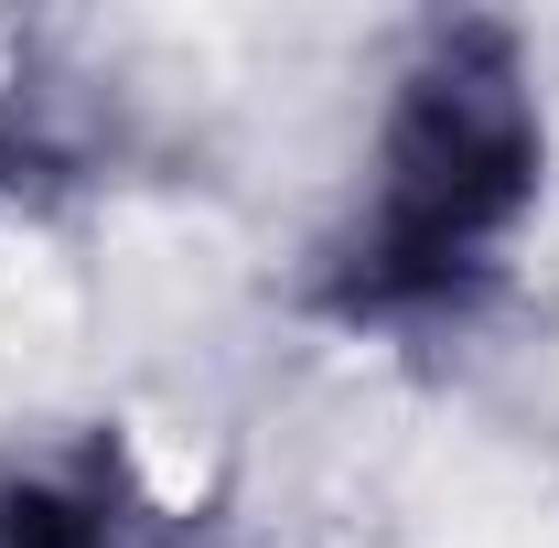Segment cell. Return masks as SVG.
<instances>
[{"label":"cell","mask_w":559,"mask_h":548,"mask_svg":"<svg viewBox=\"0 0 559 548\" xmlns=\"http://www.w3.org/2000/svg\"><path fill=\"white\" fill-rule=\"evenodd\" d=\"M516 172H527L516 108H495V97H474V86L430 97L409 151H399V194H388L399 259H452V248H474L495 215L516 205Z\"/></svg>","instance_id":"cell-1"}]
</instances>
